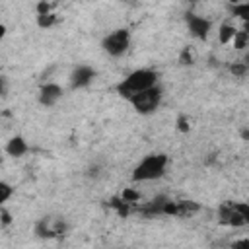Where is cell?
Returning <instances> with one entry per match:
<instances>
[{
	"label": "cell",
	"mask_w": 249,
	"mask_h": 249,
	"mask_svg": "<svg viewBox=\"0 0 249 249\" xmlns=\"http://www.w3.org/2000/svg\"><path fill=\"white\" fill-rule=\"evenodd\" d=\"M6 31H8V29H6V25H4V23H0V41L6 37Z\"/></svg>",
	"instance_id": "4316f807"
},
{
	"label": "cell",
	"mask_w": 249,
	"mask_h": 249,
	"mask_svg": "<svg viewBox=\"0 0 249 249\" xmlns=\"http://www.w3.org/2000/svg\"><path fill=\"white\" fill-rule=\"evenodd\" d=\"M10 222H12L10 212H8V210H4V208H0V226H8Z\"/></svg>",
	"instance_id": "d4e9b609"
},
{
	"label": "cell",
	"mask_w": 249,
	"mask_h": 249,
	"mask_svg": "<svg viewBox=\"0 0 249 249\" xmlns=\"http://www.w3.org/2000/svg\"><path fill=\"white\" fill-rule=\"evenodd\" d=\"M12 193H14V191H12V187H10L8 183L0 181V206H2L10 196H12Z\"/></svg>",
	"instance_id": "603a6c76"
},
{
	"label": "cell",
	"mask_w": 249,
	"mask_h": 249,
	"mask_svg": "<svg viewBox=\"0 0 249 249\" xmlns=\"http://www.w3.org/2000/svg\"><path fill=\"white\" fill-rule=\"evenodd\" d=\"M27 150H29V146H27V142H25L21 136H14V138H10L8 144H6V154L12 156V158H21Z\"/></svg>",
	"instance_id": "8fae6325"
},
{
	"label": "cell",
	"mask_w": 249,
	"mask_h": 249,
	"mask_svg": "<svg viewBox=\"0 0 249 249\" xmlns=\"http://www.w3.org/2000/svg\"><path fill=\"white\" fill-rule=\"evenodd\" d=\"M169 163V158L165 154H150L146 156L132 171L134 181H154L165 175V167Z\"/></svg>",
	"instance_id": "7a4b0ae2"
},
{
	"label": "cell",
	"mask_w": 249,
	"mask_h": 249,
	"mask_svg": "<svg viewBox=\"0 0 249 249\" xmlns=\"http://www.w3.org/2000/svg\"><path fill=\"white\" fill-rule=\"evenodd\" d=\"M179 62H181V64H187V66H191V64L195 62V53H193L191 47H183V51H181V54H179Z\"/></svg>",
	"instance_id": "ffe728a7"
},
{
	"label": "cell",
	"mask_w": 249,
	"mask_h": 249,
	"mask_svg": "<svg viewBox=\"0 0 249 249\" xmlns=\"http://www.w3.org/2000/svg\"><path fill=\"white\" fill-rule=\"evenodd\" d=\"M200 206L195 200H175V216L177 218H187L193 216L195 212H198Z\"/></svg>",
	"instance_id": "7c38bea8"
},
{
	"label": "cell",
	"mask_w": 249,
	"mask_h": 249,
	"mask_svg": "<svg viewBox=\"0 0 249 249\" xmlns=\"http://www.w3.org/2000/svg\"><path fill=\"white\" fill-rule=\"evenodd\" d=\"M231 14L237 16L239 19L247 21L249 19V2H237V4H233L231 6Z\"/></svg>",
	"instance_id": "e0dca14e"
},
{
	"label": "cell",
	"mask_w": 249,
	"mask_h": 249,
	"mask_svg": "<svg viewBox=\"0 0 249 249\" xmlns=\"http://www.w3.org/2000/svg\"><path fill=\"white\" fill-rule=\"evenodd\" d=\"M185 21H187L189 33H191L195 39H200V41L208 39V35H210V29H212V21H210L208 18H204V16H198V14H187Z\"/></svg>",
	"instance_id": "52a82bcc"
},
{
	"label": "cell",
	"mask_w": 249,
	"mask_h": 249,
	"mask_svg": "<svg viewBox=\"0 0 249 249\" xmlns=\"http://www.w3.org/2000/svg\"><path fill=\"white\" fill-rule=\"evenodd\" d=\"M231 43H233V47L237 51H243L249 45V33H247V29H237L235 35H233V39H231Z\"/></svg>",
	"instance_id": "2e32d148"
},
{
	"label": "cell",
	"mask_w": 249,
	"mask_h": 249,
	"mask_svg": "<svg viewBox=\"0 0 249 249\" xmlns=\"http://www.w3.org/2000/svg\"><path fill=\"white\" fill-rule=\"evenodd\" d=\"M64 231H66V226L58 218H43V220H39L35 224V233L41 239L60 237V235H64Z\"/></svg>",
	"instance_id": "8992f818"
},
{
	"label": "cell",
	"mask_w": 249,
	"mask_h": 249,
	"mask_svg": "<svg viewBox=\"0 0 249 249\" xmlns=\"http://www.w3.org/2000/svg\"><path fill=\"white\" fill-rule=\"evenodd\" d=\"M128 206H132V204H138L140 202V198H142V195L136 191V189H132V187H124L123 191H121V195H119Z\"/></svg>",
	"instance_id": "9a60e30c"
},
{
	"label": "cell",
	"mask_w": 249,
	"mask_h": 249,
	"mask_svg": "<svg viewBox=\"0 0 249 249\" xmlns=\"http://www.w3.org/2000/svg\"><path fill=\"white\" fill-rule=\"evenodd\" d=\"M109 206H111V208H113V210H115V212H117L121 218H126V216L130 214V206H128V204H126V202H124V200H123L119 195H117V196H111Z\"/></svg>",
	"instance_id": "5bb4252c"
},
{
	"label": "cell",
	"mask_w": 249,
	"mask_h": 249,
	"mask_svg": "<svg viewBox=\"0 0 249 249\" xmlns=\"http://www.w3.org/2000/svg\"><path fill=\"white\" fill-rule=\"evenodd\" d=\"M53 10H54V4H51V2H47V0H41V2H37V6H35L37 16H47V14H53Z\"/></svg>",
	"instance_id": "7402d4cb"
},
{
	"label": "cell",
	"mask_w": 249,
	"mask_h": 249,
	"mask_svg": "<svg viewBox=\"0 0 249 249\" xmlns=\"http://www.w3.org/2000/svg\"><path fill=\"white\" fill-rule=\"evenodd\" d=\"M103 51L109 56H123L130 47V31L128 29H115L113 33L105 35L101 41Z\"/></svg>",
	"instance_id": "5b68a950"
},
{
	"label": "cell",
	"mask_w": 249,
	"mask_h": 249,
	"mask_svg": "<svg viewBox=\"0 0 249 249\" xmlns=\"http://www.w3.org/2000/svg\"><path fill=\"white\" fill-rule=\"evenodd\" d=\"M56 21H58V16L54 12L53 14H47V16H37V25L41 29H49V27L56 25Z\"/></svg>",
	"instance_id": "ac0fdd59"
},
{
	"label": "cell",
	"mask_w": 249,
	"mask_h": 249,
	"mask_svg": "<svg viewBox=\"0 0 249 249\" xmlns=\"http://www.w3.org/2000/svg\"><path fill=\"white\" fill-rule=\"evenodd\" d=\"M165 200H167V196L160 195V196L152 198L150 202H144V204L138 208V212H140L142 216H148V218H154V216H161V210H163V204H165Z\"/></svg>",
	"instance_id": "30bf717a"
},
{
	"label": "cell",
	"mask_w": 249,
	"mask_h": 249,
	"mask_svg": "<svg viewBox=\"0 0 249 249\" xmlns=\"http://www.w3.org/2000/svg\"><path fill=\"white\" fill-rule=\"evenodd\" d=\"M93 78H95V70L91 68V66H88V64H80V66H76L74 70H72V74H70V84H72V88H86V86H89L91 82H93Z\"/></svg>",
	"instance_id": "ba28073f"
},
{
	"label": "cell",
	"mask_w": 249,
	"mask_h": 249,
	"mask_svg": "<svg viewBox=\"0 0 249 249\" xmlns=\"http://www.w3.org/2000/svg\"><path fill=\"white\" fill-rule=\"evenodd\" d=\"M8 93V82L4 76H0V95H6Z\"/></svg>",
	"instance_id": "484cf974"
},
{
	"label": "cell",
	"mask_w": 249,
	"mask_h": 249,
	"mask_svg": "<svg viewBox=\"0 0 249 249\" xmlns=\"http://www.w3.org/2000/svg\"><path fill=\"white\" fill-rule=\"evenodd\" d=\"M62 97V88L58 86V84H54V82H47V84H43L41 86V89H39V103L43 105V107H53V105H56V101Z\"/></svg>",
	"instance_id": "9c48e42d"
},
{
	"label": "cell",
	"mask_w": 249,
	"mask_h": 249,
	"mask_svg": "<svg viewBox=\"0 0 249 249\" xmlns=\"http://www.w3.org/2000/svg\"><path fill=\"white\" fill-rule=\"evenodd\" d=\"M231 249H249V237L235 239V241L231 243Z\"/></svg>",
	"instance_id": "cb8c5ba5"
},
{
	"label": "cell",
	"mask_w": 249,
	"mask_h": 249,
	"mask_svg": "<svg viewBox=\"0 0 249 249\" xmlns=\"http://www.w3.org/2000/svg\"><path fill=\"white\" fill-rule=\"evenodd\" d=\"M175 126H177V130L179 132H189L191 130V121H189V117L187 115H177V119H175Z\"/></svg>",
	"instance_id": "44dd1931"
},
{
	"label": "cell",
	"mask_w": 249,
	"mask_h": 249,
	"mask_svg": "<svg viewBox=\"0 0 249 249\" xmlns=\"http://www.w3.org/2000/svg\"><path fill=\"white\" fill-rule=\"evenodd\" d=\"M128 103L134 107L136 113H140V115H150V113H154V111L160 107V103H161V88H160V86H154V88H150V89H144V91H140V93L128 97Z\"/></svg>",
	"instance_id": "277c9868"
},
{
	"label": "cell",
	"mask_w": 249,
	"mask_h": 249,
	"mask_svg": "<svg viewBox=\"0 0 249 249\" xmlns=\"http://www.w3.org/2000/svg\"><path fill=\"white\" fill-rule=\"evenodd\" d=\"M158 86V72L152 70V68H138L134 72H130L119 86H117V91L121 97L128 99L144 89H150Z\"/></svg>",
	"instance_id": "6da1fadb"
},
{
	"label": "cell",
	"mask_w": 249,
	"mask_h": 249,
	"mask_svg": "<svg viewBox=\"0 0 249 249\" xmlns=\"http://www.w3.org/2000/svg\"><path fill=\"white\" fill-rule=\"evenodd\" d=\"M235 27H233V23H228V21H224L220 27H218V41H220V45H230L231 43V39H233V35H235Z\"/></svg>",
	"instance_id": "4fadbf2b"
},
{
	"label": "cell",
	"mask_w": 249,
	"mask_h": 249,
	"mask_svg": "<svg viewBox=\"0 0 249 249\" xmlns=\"http://www.w3.org/2000/svg\"><path fill=\"white\" fill-rule=\"evenodd\" d=\"M0 163H2V158H0Z\"/></svg>",
	"instance_id": "83f0119b"
},
{
	"label": "cell",
	"mask_w": 249,
	"mask_h": 249,
	"mask_svg": "<svg viewBox=\"0 0 249 249\" xmlns=\"http://www.w3.org/2000/svg\"><path fill=\"white\" fill-rule=\"evenodd\" d=\"M230 72H231L235 78H245L247 72H249V68H247L245 62H233V64L230 66Z\"/></svg>",
	"instance_id": "d6986e66"
},
{
	"label": "cell",
	"mask_w": 249,
	"mask_h": 249,
	"mask_svg": "<svg viewBox=\"0 0 249 249\" xmlns=\"http://www.w3.org/2000/svg\"><path fill=\"white\" fill-rule=\"evenodd\" d=\"M220 222L231 228H243L249 224V204L247 202H224L218 210Z\"/></svg>",
	"instance_id": "3957f363"
}]
</instances>
